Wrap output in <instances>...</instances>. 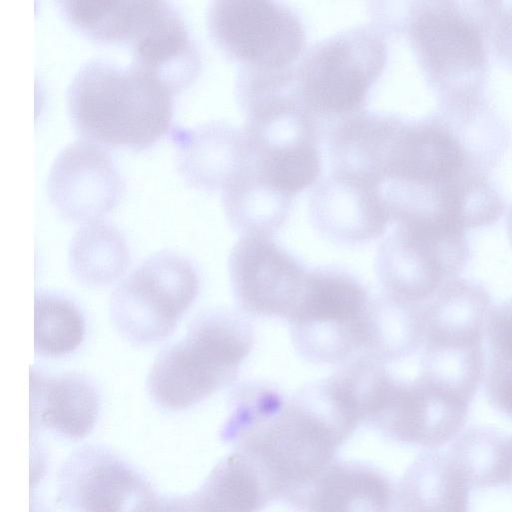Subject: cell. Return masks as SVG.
<instances>
[{
	"instance_id": "obj_27",
	"label": "cell",
	"mask_w": 512,
	"mask_h": 512,
	"mask_svg": "<svg viewBox=\"0 0 512 512\" xmlns=\"http://www.w3.org/2000/svg\"><path fill=\"white\" fill-rule=\"evenodd\" d=\"M488 356L487 398L496 410L512 418V349Z\"/></svg>"
},
{
	"instance_id": "obj_1",
	"label": "cell",
	"mask_w": 512,
	"mask_h": 512,
	"mask_svg": "<svg viewBox=\"0 0 512 512\" xmlns=\"http://www.w3.org/2000/svg\"><path fill=\"white\" fill-rule=\"evenodd\" d=\"M359 425L327 378L290 399L266 387L241 389L223 433L262 472L274 498L285 500L335 460Z\"/></svg>"
},
{
	"instance_id": "obj_26",
	"label": "cell",
	"mask_w": 512,
	"mask_h": 512,
	"mask_svg": "<svg viewBox=\"0 0 512 512\" xmlns=\"http://www.w3.org/2000/svg\"><path fill=\"white\" fill-rule=\"evenodd\" d=\"M35 352L60 357L75 351L85 336V321L69 300L40 293L35 300Z\"/></svg>"
},
{
	"instance_id": "obj_11",
	"label": "cell",
	"mask_w": 512,
	"mask_h": 512,
	"mask_svg": "<svg viewBox=\"0 0 512 512\" xmlns=\"http://www.w3.org/2000/svg\"><path fill=\"white\" fill-rule=\"evenodd\" d=\"M58 491L75 512H142L157 496L136 468L96 445L81 447L66 459Z\"/></svg>"
},
{
	"instance_id": "obj_10",
	"label": "cell",
	"mask_w": 512,
	"mask_h": 512,
	"mask_svg": "<svg viewBox=\"0 0 512 512\" xmlns=\"http://www.w3.org/2000/svg\"><path fill=\"white\" fill-rule=\"evenodd\" d=\"M471 402L422 376L390 378L366 423L400 444L438 449L465 426Z\"/></svg>"
},
{
	"instance_id": "obj_19",
	"label": "cell",
	"mask_w": 512,
	"mask_h": 512,
	"mask_svg": "<svg viewBox=\"0 0 512 512\" xmlns=\"http://www.w3.org/2000/svg\"><path fill=\"white\" fill-rule=\"evenodd\" d=\"M397 485L402 512H470L471 488L448 450L419 455Z\"/></svg>"
},
{
	"instance_id": "obj_25",
	"label": "cell",
	"mask_w": 512,
	"mask_h": 512,
	"mask_svg": "<svg viewBox=\"0 0 512 512\" xmlns=\"http://www.w3.org/2000/svg\"><path fill=\"white\" fill-rule=\"evenodd\" d=\"M254 156L248 169L262 186L291 199L315 182L320 173V154L315 142L281 148L248 147Z\"/></svg>"
},
{
	"instance_id": "obj_9",
	"label": "cell",
	"mask_w": 512,
	"mask_h": 512,
	"mask_svg": "<svg viewBox=\"0 0 512 512\" xmlns=\"http://www.w3.org/2000/svg\"><path fill=\"white\" fill-rule=\"evenodd\" d=\"M469 255L463 230L440 224L396 225L378 250L376 269L386 293L423 303L458 277Z\"/></svg>"
},
{
	"instance_id": "obj_16",
	"label": "cell",
	"mask_w": 512,
	"mask_h": 512,
	"mask_svg": "<svg viewBox=\"0 0 512 512\" xmlns=\"http://www.w3.org/2000/svg\"><path fill=\"white\" fill-rule=\"evenodd\" d=\"M171 136L176 145L178 173L198 188L224 189L248 159L245 135L223 122L172 128Z\"/></svg>"
},
{
	"instance_id": "obj_7",
	"label": "cell",
	"mask_w": 512,
	"mask_h": 512,
	"mask_svg": "<svg viewBox=\"0 0 512 512\" xmlns=\"http://www.w3.org/2000/svg\"><path fill=\"white\" fill-rule=\"evenodd\" d=\"M198 291V275L186 259L171 253L156 254L114 289L110 318L128 341L155 344L174 332Z\"/></svg>"
},
{
	"instance_id": "obj_22",
	"label": "cell",
	"mask_w": 512,
	"mask_h": 512,
	"mask_svg": "<svg viewBox=\"0 0 512 512\" xmlns=\"http://www.w3.org/2000/svg\"><path fill=\"white\" fill-rule=\"evenodd\" d=\"M471 490L512 489V434L473 426L447 449Z\"/></svg>"
},
{
	"instance_id": "obj_30",
	"label": "cell",
	"mask_w": 512,
	"mask_h": 512,
	"mask_svg": "<svg viewBox=\"0 0 512 512\" xmlns=\"http://www.w3.org/2000/svg\"><path fill=\"white\" fill-rule=\"evenodd\" d=\"M507 232H508V237H509L511 245H512V204L509 208L508 215H507Z\"/></svg>"
},
{
	"instance_id": "obj_20",
	"label": "cell",
	"mask_w": 512,
	"mask_h": 512,
	"mask_svg": "<svg viewBox=\"0 0 512 512\" xmlns=\"http://www.w3.org/2000/svg\"><path fill=\"white\" fill-rule=\"evenodd\" d=\"M64 18L87 37L103 43H130L161 11L164 0H59Z\"/></svg>"
},
{
	"instance_id": "obj_2",
	"label": "cell",
	"mask_w": 512,
	"mask_h": 512,
	"mask_svg": "<svg viewBox=\"0 0 512 512\" xmlns=\"http://www.w3.org/2000/svg\"><path fill=\"white\" fill-rule=\"evenodd\" d=\"M173 95L131 63L93 57L70 80L66 106L75 129L87 140L142 149L170 128Z\"/></svg>"
},
{
	"instance_id": "obj_14",
	"label": "cell",
	"mask_w": 512,
	"mask_h": 512,
	"mask_svg": "<svg viewBox=\"0 0 512 512\" xmlns=\"http://www.w3.org/2000/svg\"><path fill=\"white\" fill-rule=\"evenodd\" d=\"M284 501L301 512H402L398 485L385 473L336 459Z\"/></svg>"
},
{
	"instance_id": "obj_12",
	"label": "cell",
	"mask_w": 512,
	"mask_h": 512,
	"mask_svg": "<svg viewBox=\"0 0 512 512\" xmlns=\"http://www.w3.org/2000/svg\"><path fill=\"white\" fill-rule=\"evenodd\" d=\"M307 273L268 236L243 235L229 257L235 298L254 315L289 320L302 297Z\"/></svg>"
},
{
	"instance_id": "obj_13",
	"label": "cell",
	"mask_w": 512,
	"mask_h": 512,
	"mask_svg": "<svg viewBox=\"0 0 512 512\" xmlns=\"http://www.w3.org/2000/svg\"><path fill=\"white\" fill-rule=\"evenodd\" d=\"M125 181L102 145L76 139L63 147L48 173L51 203L66 219L83 224L101 220L119 202Z\"/></svg>"
},
{
	"instance_id": "obj_6",
	"label": "cell",
	"mask_w": 512,
	"mask_h": 512,
	"mask_svg": "<svg viewBox=\"0 0 512 512\" xmlns=\"http://www.w3.org/2000/svg\"><path fill=\"white\" fill-rule=\"evenodd\" d=\"M385 61L378 32L358 27L333 35L303 59L297 71L300 101L311 115L326 118L359 112Z\"/></svg>"
},
{
	"instance_id": "obj_23",
	"label": "cell",
	"mask_w": 512,
	"mask_h": 512,
	"mask_svg": "<svg viewBox=\"0 0 512 512\" xmlns=\"http://www.w3.org/2000/svg\"><path fill=\"white\" fill-rule=\"evenodd\" d=\"M74 277L84 285L103 287L117 281L129 266V250L120 231L102 220L83 224L68 253Z\"/></svg>"
},
{
	"instance_id": "obj_15",
	"label": "cell",
	"mask_w": 512,
	"mask_h": 512,
	"mask_svg": "<svg viewBox=\"0 0 512 512\" xmlns=\"http://www.w3.org/2000/svg\"><path fill=\"white\" fill-rule=\"evenodd\" d=\"M311 214L321 232L347 243L378 238L390 222L378 185L335 170L315 191Z\"/></svg>"
},
{
	"instance_id": "obj_29",
	"label": "cell",
	"mask_w": 512,
	"mask_h": 512,
	"mask_svg": "<svg viewBox=\"0 0 512 512\" xmlns=\"http://www.w3.org/2000/svg\"><path fill=\"white\" fill-rule=\"evenodd\" d=\"M142 512H215V510L197 490L184 496L159 497L157 495Z\"/></svg>"
},
{
	"instance_id": "obj_24",
	"label": "cell",
	"mask_w": 512,
	"mask_h": 512,
	"mask_svg": "<svg viewBox=\"0 0 512 512\" xmlns=\"http://www.w3.org/2000/svg\"><path fill=\"white\" fill-rule=\"evenodd\" d=\"M199 490L217 512H259L274 500L261 471L237 450L211 470Z\"/></svg>"
},
{
	"instance_id": "obj_4",
	"label": "cell",
	"mask_w": 512,
	"mask_h": 512,
	"mask_svg": "<svg viewBox=\"0 0 512 512\" xmlns=\"http://www.w3.org/2000/svg\"><path fill=\"white\" fill-rule=\"evenodd\" d=\"M253 334L247 322L226 312L197 318L179 342L154 361L147 389L162 408H190L230 385L251 351Z\"/></svg>"
},
{
	"instance_id": "obj_17",
	"label": "cell",
	"mask_w": 512,
	"mask_h": 512,
	"mask_svg": "<svg viewBox=\"0 0 512 512\" xmlns=\"http://www.w3.org/2000/svg\"><path fill=\"white\" fill-rule=\"evenodd\" d=\"M131 64L153 76L173 94L197 77L201 56L189 26L179 9L169 1L132 44Z\"/></svg>"
},
{
	"instance_id": "obj_8",
	"label": "cell",
	"mask_w": 512,
	"mask_h": 512,
	"mask_svg": "<svg viewBox=\"0 0 512 512\" xmlns=\"http://www.w3.org/2000/svg\"><path fill=\"white\" fill-rule=\"evenodd\" d=\"M206 18L217 46L257 77L286 74L305 47L299 17L279 2L215 0Z\"/></svg>"
},
{
	"instance_id": "obj_5",
	"label": "cell",
	"mask_w": 512,
	"mask_h": 512,
	"mask_svg": "<svg viewBox=\"0 0 512 512\" xmlns=\"http://www.w3.org/2000/svg\"><path fill=\"white\" fill-rule=\"evenodd\" d=\"M369 302L362 284L344 272H308L300 302L288 320L295 349L314 363H345L364 350Z\"/></svg>"
},
{
	"instance_id": "obj_18",
	"label": "cell",
	"mask_w": 512,
	"mask_h": 512,
	"mask_svg": "<svg viewBox=\"0 0 512 512\" xmlns=\"http://www.w3.org/2000/svg\"><path fill=\"white\" fill-rule=\"evenodd\" d=\"M30 404L34 427L75 441L93 430L100 407L98 393L85 377L46 376L35 370L30 374Z\"/></svg>"
},
{
	"instance_id": "obj_21",
	"label": "cell",
	"mask_w": 512,
	"mask_h": 512,
	"mask_svg": "<svg viewBox=\"0 0 512 512\" xmlns=\"http://www.w3.org/2000/svg\"><path fill=\"white\" fill-rule=\"evenodd\" d=\"M422 303L388 293L370 299L364 350L383 363L411 356L423 345Z\"/></svg>"
},
{
	"instance_id": "obj_3",
	"label": "cell",
	"mask_w": 512,
	"mask_h": 512,
	"mask_svg": "<svg viewBox=\"0 0 512 512\" xmlns=\"http://www.w3.org/2000/svg\"><path fill=\"white\" fill-rule=\"evenodd\" d=\"M497 1H417L407 30L440 106L467 109L486 98L488 48Z\"/></svg>"
},
{
	"instance_id": "obj_28",
	"label": "cell",
	"mask_w": 512,
	"mask_h": 512,
	"mask_svg": "<svg viewBox=\"0 0 512 512\" xmlns=\"http://www.w3.org/2000/svg\"><path fill=\"white\" fill-rule=\"evenodd\" d=\"M491 43L497 56L512 67V1H497Z\"/></svg>"
}]
</instances>
